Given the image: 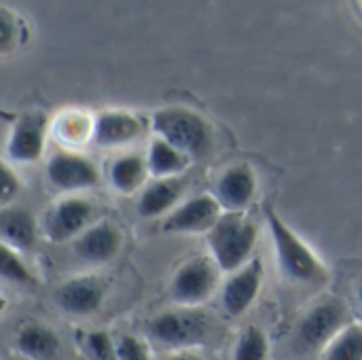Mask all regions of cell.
I'll list each match as a JSON object with an SVG mask.
<instances>
[{
  "label": "cell",
  "mask_w": 362,
  "mask_h": 360,
  "mask_svg": "<svg viewBox=\"0 0 362 360\" xmlns=\"http://www.w3.org/2000/svg\"><path fill=\"white\" fill-rule=\"evenodd\" d=\"M19 189H21V182L17 180L15 172L6 163H2V168H0V204L6 208V204L19 193Z\"/></svg>",
  "instance_id": "4316f807"
},
{
  "label": "cell",
  "mask_w": 362,
  "mask_h": 360,
  "mask_svg": "<svg viewBox=\"0 0 362 360\" xmlns=\"http://www.w3.org/2000/svg\"><path fill=\"white\" fill-rule=\"evenodd\" d=\"M87 360H117V342L108 331H91L85 337Z\"/></svg>",
  "instance_id": "cb8c5ba5"
},
{
  "label": "cell",
  "mask_w": 362,
  "mask_h": 360,
  "mask_svg": "<svg viewBox=\"0 0 362 360\" xmlns=\"http://www.w3.org/2000/svg\"><path fill=\"white\" fill-rule=\"evenodd\" d=\"M189 166V157L168 144L165 140L157 138L148 149V170L159 178H174Z\"/></svg>",
  "instance_id": "d6986e66"
},
{
  "label": "cell",
  "mask_w": 362,
  "mask_h": 360,
  "mask_svg": "<svg viewBox=\"0 0 362 360\" xmlns=\"http://www.w3.org/2000/svg\"><path fill=\"white\" fill-rule=\"evenodd\" d=\"M0 274L6 282H15V284H32L34 282L30 269L23 265L17 250L8 248L4 244H2V252H0Z\"/></svg>",
  "instance_id": "603a6c76"
},
{
  "label": "cell",
  "mask_w": 362,
  "mask_h": 360,
  "mask_svg": "<svg viewBox=\"0 0 362 360\" xmlns=\"http://www.w3.org/2000/svg\"><path fill=\"white\" fill-rule=\"evenodd\" d=\"M153 129L161 140L185 153L187 157H204L212 146L210 123L182 106L161 108L153 115Z\"/></svg>",
  "instance_id": "7a4b0ae2"
},
{
  "label": "cell",
  "mask_w": 362,
  "mask_h": 360,
  "mask_svg": "<svg viewBox=\"0 0 362 360\" xmlns=\"http://www.w3.org/2000/svg\"><path fill=\"white\" fill-rule=\"evenodd\" d=\"M45 134H47V117L42 112L23 115L11 134L8 140V157L15 161H36L45 151Z\"/></svg>",
  "instance_id": "30bf717a"
},
{
  "label": "cell",
  "mask_w": 362,
  "mask_h": 360,
  "mask_svg": "<svg viewBox=\"0 0 362 360\" xmlns=\"http://www.w3.org/2000/svg\"><path fill=\"white\" fill-rule=\"evenodd\" d=\"M185 189V182L174 176V178H159L153 185H148L144 189V193L138 199V212L144 219H153L159 216L163 212H168L180 197Z\"/></svg>",
  "instance_id": "ac0fdd59"
},
{
  "label": "cell",
  "mask_w": 362,
  "mask_h": 360,
  "mask_svg": "<svg viewBox=\"0 0 362 360\" xmlns=\"http://www.w3.org/2000/svg\"><path fill=\"white\" fill-rule=\"evenodd\" d=\"M210 320L197 310L163 312L148 323V333L155 342L170 348H189L206 339Z\"/></svg>",
  "instance_id": "277c9868"
},
{
  "label": "cell",
  "mask_w": 362,
  "mask_h": 360,
  "mask_svg": "<svg viewBox=\"0 0 362 360\" xmlns=\"http://www.w3.org/2000/svg\"><path fill=\"white\" fill-rule=\"evenodd\" d=\"M142 129V121L129 112H104L93 125V142L100 146L127 144L136 140Z\"/></svg>",
  "instance_id": "5bb4252c"
},
{
  "label": "cell",
  "mask_w": 362,
  "mask_h": 360,
  "mask_svg": "<svg viewBox=\"0 0 362 360\" xmlns=\"http://www.w3.org/2000/svg\"><path fill=\"white\" fill-rule=\"evenodd\" d=\"M104 299V284L91 276L74 278L64 282L55 291V303L74 316H87L93 314Z\"/></svg>",
  "instance_id": "7c38bea8"
},
{
  "label": "cell",
  "mask_w": 362,
  "mask_h": 360,
  "mask_svg": "<svg viewBox=\"0 0 362 360\" xmlns=\"http://www.w3.org/2000/svg\"><path fill=\"white\" fill-rule=\"evenodd\" d=\"M2 244L13 250H30L36 242V221L25 208H2L0 212Z\"/></svg>",
  "instance_id": "2e32d148"
},
{
  "label": "cell",
  "mask_w": 362,
  "mask_h": 360,
  "mask_svg": "<svg viewBox=\"0 0 362 360\" xmlns=\"http://www.w3.org/2000/svg\"><path fill=\"white\" fill-rule=\"evenodd\" d=\"M358 299H361V303H362V280H361V284H358Z\"/></svg>",
  "instance_id": "f1b7e54d"
},
{
  "label": "cell",
  "mask_w": 362,
  "mask_h": 360,
  "mask_svg": "<svg viewBox=\"0 0 362 360\" xmlns=\"http://www.w3.org/2000/svg\"><path fill=\"white\" fill-rule=\"evenodd\" d=\"M255 191L257 178L248 166H233L218 180V202L231 212H240L242 208H246Z\"/></svg>",
  "instance_id": "9a60e30c"
},
{
  "label": "cell",
  "mask_w": 362,
  "mask_h": 360,
  "mask_svg": "<svg viewBox=\"0 0 362 360\" xmlns=\"http://www.w3.org/2000/svg\"><path fill=\"white\" fill-rule=\"evenodd\" d=\"M216 289V267L206 257L187 261L172 280V297L180 306L193 308L210 299Z\"/></svg>",
  "instance_id": "8992f818"
},
{
  "label": "cell",
  "mask_w": 362,
  "mask_h": 360,
  "mask_svg": "<svg viewBox=\"0 0 362 360\" xmlns=\"http://www.w3.org/2000/svg\"><path fill=\"white\" fill-rule=\"evenodd\" d=\"M17 42V19L8 8H0V51L8 53Z\"/></svg>",
  "instance_id": "484cf974"
},
{
  "label": "cell",
  "mask_w": 362,
  "mask_h": 360,
  "mask_svg": "<svg viewBox=\"0 0 362 360\" xmlns=\"http://www.w3.org/2000/svg\"><path fill=\"white\" fill-rule=\"evenodd\" d=\"M322 360H362V325H348L325 348Z\"/></svg>",
  "instance_id": "44dd1931"
},
{
  "label": "cell",
  "mask_w": 362,
  "mask_h": 360,
  "mask_svg": "<svg viewBox=\"0 0 362 360\" xmlns=\"http://www.w3.org/2000/svg\"><path fill=\"white\" fill-rule=\"evenodd\" d=\"M146 166L148 163H144V159L140 155H125V157L117 159L110 166V180H112L115 189H119L121 193L136 191L146 176Z\"/></svg>",
  "instance_id": "ffe728a7"
},
{
  "label": "cell",
  "mask_w": 362,
  "mask_h": 360,
  "mask_svg": "<svg viewBox=\"0 0 362 360\" xmlns=\"http://www.w3.org/2000/svg\"><path fill=\"white\" fill-rule=\"evenodd\" d=\"M119 246H121V233L108 221H102V223L89 227L74 242L76 255L81 259L91 261V263H106V261H110L119 252Z\"/></svg>",
  "instance_id": "4fadbf2b"
},
{
  "label": "cell",
  "mask_w": 362,
  "mask_h": 360,
  "mask_svg": "<svg viewBox=\"0 0 362 360\" xmlns=\"http://www.w3.org/2000/svg\"><path fill=\"white\" fill-rule=\"evenodd\" d=\"M346 306L341 301H325L314 306L297 329V346L305 352H318L346 329Z\"/></svg>",
  "instance_id": "5b68a950"
},
{
  "label": "cell",
  "mask_w": 362,
  "mask_h": 360,
  "mask_svg": "<svg viewBox=\"0 0 362 360\" xmlns=\"http://www.w3.org/2000/svg\"><path fill=\"white\" fill-rule=\"evenodd\" d=\"M47 176L51 185L62 191L87 189L100 180L98 168L89 159L72 153H55L47 163Z\"/></svg>",
  "instance_id": "9c48e42d"
},
{
  "label": "cell",
  "mask_w": 362,
  "mask_h": 360,
  "mask_svg": "<svg viewBox=\"0 0 362 360\" xmlns=\"http://www.w3.org/2000/svg\"><path fill=\"white\" fill-rule=\"evenodd\" d=\"M59 337L53 329L30 323L23 325L15 337V348L30 360H53L59 354Z\"/></svg>",
  "instance_id": "e0dca14e"
},
{
  "label": "cell",
  "mask_w": 362,
  "mask_h": 360,
  "mask_svg": "<svg viewBox=\"0 0 362 360\" xmlns=\"http://www.w3.org/2000/svg\"><path fill=\"white\" fill-rule=\"evenodd\" d=\"M257 233V225L242 212L223 214L208 236L216 265L223 272H233L242 267L255 248Z\"/></svg>",
  "instance_id": "3957f363"
},
{
  "label": "cell",
  "mask_w": 362,
  "mask_h": 360,
  "mask_svg": "<svg viewBox=\"0 0 362 360\" xmlns=\"http://www.w3.org/2000/svg\"><path fill=\"white\" fill-rule=\"evenodd\" d=\"M93 219V206L87 199L81 197H66L57 202L53 208H49V214L45 219L47 236L53 242H66L74 236L85 233L87 225Z\"/></svg>",
  "instance_id": "52a82bcc"
},
{
  "label": "cell",
  "mask_w": 362,
  "mask_h": 360,
  "mask_svg": "<svg viewBox=\"0 0 362 360\" xmlns=\"http://www.w3.org/2000/svg\"><path fill=\"white\" fill-rule=\"evenodd\" d=\"M221 202L210 195H199L176 208L165 221L163 231L168 233H199L212 231L221 219Z\"/></svg>",
  "instance_id": "ba28073f"
},
{
  "label": "cell",
  "mask_w": 362,
  "mask_h": 360,
  "mask_svg": "<svg viewBox=\"0 0 362 360\" xmlns=\"http://www.w3.org/2000/svg\"><path fill=\"white\" fill-rule=\"evenodd\" d=\"M265 219L274 236L278 263L282 274L299 284H318L327 280V269L318 261V257L293 233L286 223L276 214L274 206H265Z\"/></svg>",
  "instance_id": "6da1fadb"
},
{
  "label": "cell",
  "mask_w": 362,
  "mask_h": 360,
  "mask_svg": "<svg viewBox=\"0 0 362 360\" xmlns=\"http://www.w3.org/2000/svg\"><path fill=\"white\" fill-rule=\"evenodd\" d=\"M117 360H148V348L134 335H121L117 339Z\"/></svg>",
  "instance_id": "d4e9b609"
},
{
  "label": "cell",
  "mask_w": 362,
  "mask_h": 360,
  "mask_svg": "<svg viewBox=\"0 0 362 360\" xmlns=\"http://www.w3.org/2000/svg\"><path fill=\"white\" fill-rule=\"evenodd\" d=\"M163 360H206L202 359V356H197V354H193V352H178V354H170L168 359Z\"/></svg>",
  "instance_id": "83f0119b"
},
{
  "label": "cell",
  "mask_w": 362,
  "mask_h": 360,
  "mask_svg": "<svg viewBox=\"0 0 362 360\" xmlns=\"http://www.w3.org/2000/svg\"><path fill=\"white\" fill-rule=\"evenodd\" d=\"M263 280V263L261 259H252L244 269H240L233 278L227 280L223 289V308L229 316L244 314L259 295Z\"/></svg>",
  "instance_id": "8fae6325"
},
{
  "label": "cell",
  "mask_w": 362,
  "mask_h": 360,
  "mask_svg": "<svg viewBox=\"0 0 362 360\" xmlns=\"http://www.w3.org/2000/svg\"><path fill=\"white\" fill-rule=\"evenodd\" d=\"M83 360H87V359H83Z\"/></svg>",
  "instance_id": "f546056e"
},
{
  "label": "cell",
  "mask_w": 362,
  "mask_h": 360,
  "mask_svg": "<svg viewBox=\"0 0 362 360\" xmlns=\"http://www.w3.org/2000/svg\"><path fill=\"white\" fill-rule=\"evenodd\" d=\"M269 356V342L263 329L248 327L233 350V360H267Z\"/></svg>",
  "instance_id": "7402d4cb"
}]
</instances>
